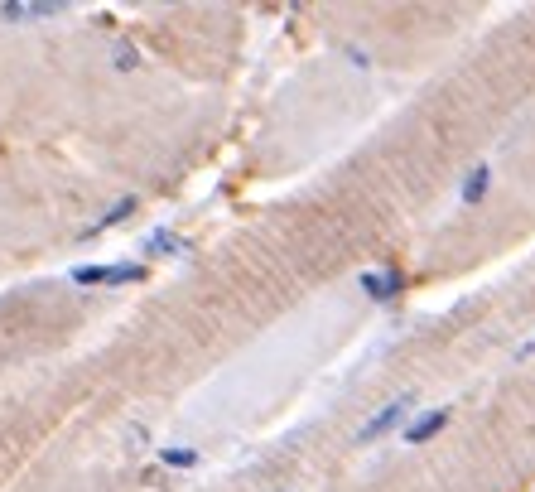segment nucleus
Masks as SVG:
<instances>
[{"label": "nucleus", "mask_w": 535, "mask_h": 492, "mask_svg": "<svg viewBox=\"0 0 535 492\" xmlns=\"http://www.w3.org/2000/svg\"><path fill=\"white\" fill-rule=\"evenodd\" d=\"M410 410H415V401L410 396H396V401H386V406L376 410L372 420L357 430V444H372V439H381L386 430H396V425H405L410 420Z\"/></svg>", "instance_id": "1"}, {"label": "nucleus", "mask_w": 535, "mask_h": 492, "mask_svg": "<svg viewBox=\"0 0 535 492\" xmlns=\"http://www.w3.org/2000/svg\"><path fill=\"white\" fill-rule=\"evenodd\" d=\"M140 275H145V266H78L73 280L78 285H131Z\"/></svg>", "instance_id": "2"}, {"label": "nucleus", "mask_w": 535, "mask_h": 492, "mask_svg": "<svg viewBox=\"0 0 535 492\" xmlns=\"http://www.w3.org/2000/svg\"><path fill=\"white\" fill-rule=\"evenodd\" d=\"M401 271H396V266H381V271H362V290H367V295H372L376 304H391L396 300V295H401Z\"/></svg>", "instance_id": "3"}, {"label": "nucleus", "mask_w": 535, "mask_h": 492, "mask_svg": "<svg viewBox=\"0 0 535 492\" xmlns=\"http://www.w3.org/2000/svg\"><path fill=\"white\" fill-rule=\"evenodd\" d=\"M444 420H449V410H425L410 430H405V444H420V439H429V435H439L444 430Z\"/></svg>", "instance_id": "4"}, {"label": "nucleus", "mask_w": 535, "mask_h": 492, "mask_svg": "<svg viewBox=\"0 0 535 492\" xmlns=\"http://www.w3.org/2000/svg\"><path fill=\"white\" fill-rule=\"evenodd\" d=\"M63 5H0L5 20H44V15H58Z\"/></svg>", "instance_id": "5"}, {"label": "nucleus", "mask_w": 535, "mask_h": 492, "mask_svg": "<svg viewBox=\"0 0 535 492\" xmlns=\"http://www.w3.org/2000/svg\"><path fill=\"white\" fill-rule=\"evenodd\" d=\"M487 184H492V169H473L463 179V203H482L487 198Z\"/></svg>", "instance_id": "6"}, {"label": "nucleus", "mask_w": 535, "mask_h": 492, "mask_svg": "<svg viewBox=\"0 0 535 492\" xmlns=\"http://www.w3.org/2000/svg\"><path fill=\"white\" fill-rule=\"evenodd\" d=\"M164 459H169V464H193V459H198V454H193V449H169V454H164Z\"/></svg>", "instance_id": "7"}, {"label": "nucleus", "mask_w": 535, "mask_h": 492, "mask_svg": "<svg viewBox=\"0 0 535 492\" xmlns=\"http://www.w3.org/2000/svg\"><path fill=\"white\" fill-rule=\"evenodd\" d=\"M150 246H155V251H174V237H169V232H155V237H150Z\"/></svg>", "instance_id": "8"}, {"label": "nucleus", "mask_w": 535, "mask_h": 492, "mask_svg": "<svg viewBox=\"0 0 535 492\" xmlns=\"http://www.w3.org/2000/svg\"><path fill=\"white\" fill-rule=\"evenodd\" d=\"M535 353V338H531V343H521V353H516V357H531Z\"/></svg>", "instance_id": "9"}]
</instances>
